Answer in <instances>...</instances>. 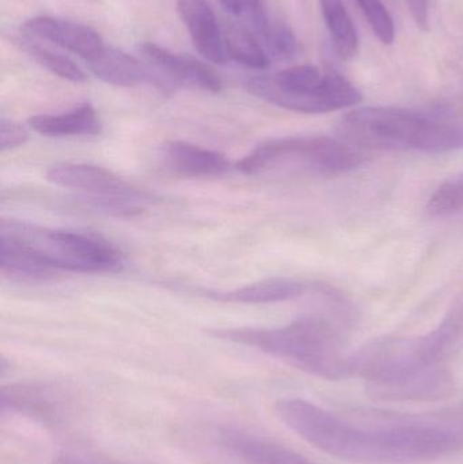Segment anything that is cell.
I'll use <instances>...</instances> for the list:
<instances>
[{
  "label": "cell",
  "instance_id": "obj_14",
  "mask_svg": "<svg viewBox=\"0 0 463 464\" xmlns=\"http://www.w3.org/2000/svg\"><path fill=\"white\" fill-rule=\"evenodd\" d=\"M163 166L181 179H217L227 173L225 155L187 141H169L162 149Z\"/></svg>",
  "mask_w": 463,
  "mask_h": 464
},
{
  "label": "cell",
  "instance_id": "obj_1",
  "mask_svg": "<svg viewBox=\"0 0 463 464\" xmlns=\"http://www.w3.org/2000/svg\"><path fill=\"white\" fill-rule=\"evenodd\" d=\"M280 421L302 440L337 459L361 464L407 463L397 425L358 427L301 398H285L275 406Z\"/></svg>",
  "mask_w": 463,
  "mask_h": 464
},
{
  "label": "cell",
  "instance_id": "obj_12",
  "mask_svg": "<svg viewBox=\"0 0 463 464\" xmlns=\"http://www.w3.org/2000/svg\"><path fill=\"white\" fill-rule=\"evenodd\" d=\"M22 29L27 37L54 44L59 48L82 57L86 63L105 49L102 38L94 29L68 19L35 16L24 22Z\"/></svg>",
  "mask_w": 463,
  "mask_h": 464
},
{
  "label": "cell",
  "instance_id": "obj_25",
  "mask_svg": "<svg viewBox=\"0 0 463 464\" xmlns=\"http://www.w3.org/2000/svg\"><path fill=\"white\" fill-rule=\"evenodd\" d=\"M381 43L391 45L396 37L393 18L382 0H356Z\"/></svg>",
  "mask_w": 463,
  "mask_h": 464
},
{
  "label": "cell",
  "instance_id": "obj_7",
  "mask_svg": "<svg viewBox=\"0 0 463 464\" xmlns=\"http://www.w3.org/2000/svg\"><path fill=\"white\" fill-rule=\"evenodd\" d=\"M245 87L260 100L296 113H331L362 101L361 92L342 73L310 64L287 68L272 78L256 76Z\"/></svg>",
  "mask_w": 463,
  "mask_h": 464
},
{
  "label": "cell",
  "instance_id": "obj_26",
  "mask_svg": "<svg viewBox=\"0 0 463 464\" xmlns=\"http://www.w3.org/2000/svg\"><path fill=\"white\" fill-rule=\"evenodd\" d=\"M27 139H29V132L24 125L11 121V120L2 119L0 121V149L2 151L24 146Z\"/></svg>",
  "mask_w": 463,
  "mask_h": 464
},
{
  "label": "cell",
  "instance_id": "obj_11",
  "mask_svg": "<svg viewBox=\"0 0 463 464\" xmlns=\"http://www.w3.org/2000/svg\"><path fill=\"white\" fill-rule=\"evenodd\" d=\"M138 49L144 62L149 63L152 70L160 76L166 89L189 87L212 94L222 92V79L204 63L189 56L174 53L157 44L143 43Z\"/></svg>",
  "mask_w": 463,
  "mask_h": 464
},
{
  "label": "cell",
  "instance_id": "obj_8",
  "mask_svg": "<svg viewBox=\"0 0 463 464\" xmlns=\"http://www.w3.org/2000/svg\"><path fill=\"white\" fill-rule=\"evenodd\" d=\"M46 179L56 187L78 192L90 206L114 217H136L154 201L151 193L128 184L100 166L63 163L52 166Z\"/></svg>",
  "mask_w": 463,
  "mask_h": 464
},
{
  "label": "cell",
  "instance_id": "obj_27",
  "mask_svg": "<svg viewBox=\"0 0 463 464\" xmlns=\"http://www.w3.org/2000/svg\"><path fill=\"white\" fill-rule=\"evenodd\" d=\"M410 15L421 30H429V0H405Z\"/></svg>",
  "mask_w": 463,
  "mask_h": 464
},
{
  "label": "cell",
  "instance_id": "obj_4",
  "mask_svg": "<svg viewBox=\"0 0 463 464\" xmlns=\"http://www.w3.org/2000/svg\"><path fill=\"white\" fill-rule=\"evenodd\" d=\"M0 246L32 254L60 272H116L122 265L121 253L103 237L19 220H2Z\"/></svg>",
  "mask_w": 463,
  "mask_h": 464
},
{
  "label": "cell",
  "instance_id": "obj_6",
  "mask_svg": "<svg viewBox=\"0 0 463 464\" xmlns=\"http://www.w3.org/2000/svg\"><path fill=\"white\" fill-rule=\"evenodd\" d=\"M463 333V305L450 311L442 324L424 335L383 338L351 353V376L367 382L386 381L439 364Z\"/></svg>",
  "mask_w": 463,
  "mask_h": 464
},
{
  "label": "cell",
  "instance_id": "obj_13",
  "mask_svg": "<svg viewBox=\"0 0 463 464\" xmlns=\"http://www.w3.org/2000/svg\"><path fill=\"white\" fill-rule=\"evenodd\" d=\"M217 441L226 451L246 464H315L283 444L241 428H220Z\"/></svg>",
  "mask_w": 463,
  "mask_h": 464
},
{
  "label": "cell",
  "instance_id": "obj_15",
  "mask_svg": "<svg viewBox=\"0 0 463 464\" xmlns=\"http://www.w3.org/2000/svg\"><path fill=\"white\" fill-rule=\"evenodd\" d=\"M176 3L198 53L214 64H225V40L208 0H176Z\"/></svg>",
  "mask_w": 463,
  "mask_h": 464
},
{
  "label": "cell",
  "instance_id": "obj_20",
  "mask_svg": "<svg viewBox=\"0 0 463 464\" xmlns=\"http://www.w3.org/2000/svg\"><path fill=\"white\" fill-rule=\"evenodd\" d=\"M323 19L337 56L352 59L359 48L358 33L342 0H320Z\"/></svg>",
  "mask_w": 463,
  "mask_h": 464
},
{
  "label": "cell",
  "instance_id": "obj_24",
  "mask_svg": "<svg viewBox=\"0 0 463 464\" xmlns=\"http://www.w3.org/2000/svg\"><path fill=\"white\" fill-rule=\"evenodd\" d=\"M261 37L265 41L264 44L268 48L269 53H272V56L277 57V59H294L301 52L298 40H296L291 29H288L285 24L269 22L268 27L264 30Z\"/></svg>",
  "mask_w": 463,
  "mask_h": 464
},
{
  "label": "cell",
  "instance_id": "obj_21",
  "mask_svg": "<svg viewBox=\"0 0 463 464\" xmlns=\"http://www.w3.org/2000/svg\"><path fill=\"white\" fill-rule=\"evenodd\" d=\"M226 54L238 64L253 70H265L271 64L269 54L256 35L238 24H230L223 33Z\"/></svg>",
  "mask_w": 463,
  "mask_h": 464
},
{
  "label": "cell",
  "instance_id": "obj_9",
  "mask_svg": "<svg viewBox=\"0 0 463 464\" xmlns=\"http://www.w3.org/2000/svg\"><path fill=\"white\" fill-rule=\"evenodd\" d=\"M2 413L18 414L45 427L64 424L70 414V401L60 387L46 382H19L0 392Z\"/></svg>",
  "mask_w": 463,
  "mask_h": 464
},
{
  "label": "cell",
  "instance_id": "obj_28",
  "mask_svg": "<svg viewBox=\"0 0 463 464\" xmlns=\"http://www.w3.org/2000/svg\"><path fill=\"white\" fill-rule=\"evenodd\" d=\"M53 464H120L108 462L101 458L92 457V455L79 454V452H65L59 455Z\"/></svg>",
  "mask_w": 463,
  "mask_h": 464
},
{
  "label": "cell",
  "instance_id": "obj_10",
  "mask_svg": "<svg viewBox=\"0 0 463 464\" xmlns=\"http://www.w3.org/2000/svg\"><path fill=\"white\" fill-rule=\"evenodd\" d=\"M454 387L453 375L440 364L386 381L367 382L370 397L385 402H435L450 397Z\"/></svg>",
  "mask_w": 463,
  "mask_h": 464
},
{
  "label": "cell",
  "instance_id": "obj_23",
  "mask_svg": "<svg viewBox=\"0 0 463 464\" xmlns=\"http://www.w3.org/2000/svg\"><path fill=\"white\" fill-rule=\"evenodd\" d=\"M463 209V174L449 179L438 187L429 200V212L437 217L456 214Z\"/></svg>",
  "mask_w": 463,
  "mask_h": 464
},
{
  "label": "cell",
  "instance_id": "obj_22",
  "mask_svg": "<svg viewBox=\"0 0 463 464\" xmlns=\"http://www.w3.org/2000/svg\"><path fill=\"white\" fill-rule=\"evenodd\" d=\"M18 43L26 54H29L41 67L45 68L53 75L59 76L64 81L72 82V83H83L86 81V73L70 57L64 56L59 52L51 51L32 40H22Z\"/></svg>",
  "mask_w": 463,
  "mask_h": 464
},
{
  "label": "cell",
  "instance_id": "obj_5",
  "mask_svg": "<svg viewBox=\"0 0 463 464\" xmlns=\"http://www.w3.org/2000/svg\"><path fill=\"white\" fill-rule=\"evenodd\" d=\"M358 147L328 136H287L258 144L244 160L238 170L246 176H337L363 165Z\"/></svg>",
  "mask_w": 463,
  "mask_h": 464
},
{
  "label": "cell",
  "instance_id": "obj_18",
  "mask_svg": "<svg viewBox=\"0 0 463 464\" xmlns=\"http://www.w3.org/2000/svg\"><path fill=\"white\" fill-rule=\"evenodd\" d=\"M306 284L293 278H268L233 291L208 292L211 299L242 304H268L295 299L306 292Z\"/></svg>",
  "mask_w": 463,
  "mask_h": 464
},
{
  "label": "cell",
  "instance_id": "obj_17",
  "mask_svg": "<svg viewBox=\"0 0 463 464\" xmlns=\"http://www.w3.org/2000/svg\"><path fill=\"white\" fill-rule=\"evenodd\" d=\"M29 127L43 136L67 138L100 135L102 122L94 106L86 102L65 113L38 114L30 117Z\"/></svg>",
  "mask_w": 463,
  "mask_h": 464
},
{
  "label": "cell",
  "instance_id": "obj_29",
  "mask_svg": "<svg viewBox=\"0 0 463 464\" xmlns=\"http://www.w3.org/2000/svg\"><path fill=\"white\" fill-rule=\"evenodd\" d=\"M223 7L234 15L241 16V3L239 0H219Z\"/></svg>",
  "mask_w": 463,
  "mask_h": 464
},
{
  "label": "cell",
  "instance_id": "obj_2",
  "mask_svg": "<svg viewBox=\"0 0 463 464\" xmlns=\"http://www.w3.org/2000/svg\"><path fill=\"white\" fill-rule=\"evenodd\" d=\"M209 334L257 349L318 378L340 381L351 376L344 338L323 318L310 316L274 329H215Z\"/></svg>",
  "mask_w": 463,
  "mask_h": 464
},
{
  "label": "cell",
  "instance_id": "obj_19",
  "mask_svg": "<svg viewBox=\"0 0 463 464\" xmlns=\"http://www.w3.org/2000/svg\"><path fill=\"white\" fill-rule=\"evenodd\" d=\"M0 269L3 277L24 284L48 283L62 273L32 254L2 246Z\"/></svg>",
  "mask_w": 463,
  "mask_h": 464
},
{
  "label": "cell",
  "instance_id": "obj_16",
  "mask_svg": "<svg viewBox=\"0 0 463 464\" xmlns=\"http://www.w3.org/2000/svg\"><path fill=\"white\" fill-rule=\"evenodd\" d=\"M87 67L98 79L111 86L135 87L149 83L166 92L165 83L154 70L120 49L105 46L97 57L87 62Z\"/></svg>",
  "mask_w": 463,
  "mask_h": 464
},
{
  "label": "cell",
  "instance_id": "obj_3",
  "mask_svg": "<svg viewBox=\"0 0 463 464\" xmlns=\"http://www.w3.org/2000/svg\"><path fill=\"white\" fill-rule=\"evenodd\" d=\"M342 140L358 149L429 154L463 150V120L400 108H361L342 117Z\"/></svg>",
  "mask_w": 463,
  "mask_h": 464
}]
</instances>
